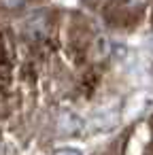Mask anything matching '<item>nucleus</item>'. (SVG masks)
Masks as SVG:
<instances>
[{"mask_svg":"<svg viewBox=\"0 0 153 155\" xmlns=\"http://www.w3.org/2000/svg\"><path fill=\"white\" fill-rule=\"evenodd\" d=\"M55 155H81V153H77V151H72V149H64V151H58Z\"/></svg>","mask_w":153,"mask_h":155,"instance_id":"f257e3e1","label":"nucleus"},{"mask_svg":"<svg viewBox=\"0 0 153 155\" xmlns=\"http://www.w3.org/2000/svg\"><path fill=\"white\" fill-rule=\"evenodd\" d=\"M145 0H128V5H142Z\"/></svg>","mask_w":153,"mask_h":155,"instance_id":"f03ea898","label":"nucleus"}]
</instances>
